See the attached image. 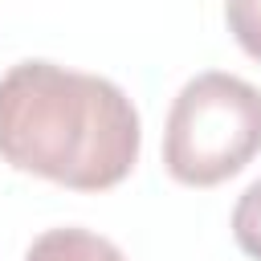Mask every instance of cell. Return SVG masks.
Returning a JSON list of instances; mask_svg holds the SVG:
<instances>
[{
  "mask_svg": "<svg viewBox=\"0 0 261 261\" xmlns=\"http://www.w3.org/2000/svg\"><path fill=\"white\" fill-rule=\"evenodd\" d=\"M139 110L122 86L53 61H20L0 77V155L16 171L102 192L139 163Z\"/></svg>",
  "mask_w": 261,
  "mask_h": 261,
  "instance_id": "cell-1",
  "label": "cell"
},
{
  "mask_svg": "<svg viewBox=\"0 0 261 261\" xmlns=\"http://www.w3.org/2000/svg\"><path fill=\"white\" fill-rule=\"evenodd\" d=\"M261 151V90L245 77L196 73L171 102L163 130V167L188 188H212L237 175Z\"/></svg>",
  "mask_w": 261,
  "mask_h": 261,
  "instance_id": "cell-2",
  "label": "cell"
},
{
  "mask_svg": "<svg viewBox=\"0 0 261 261\" xmlns=\"http://www.w3.org/2000/svg\"><path fill=\"white\" fill-rule=\"evenodd\" d=\"M24 261H126L114 241L90 232V228H49L41 232Z\"/></svg>",
  "mask_w": 261,
  "mask_h": 261,
  "instance_id": "cell-3",
  "label": "cell"
},
{
  "mask_svg": "<svg viewBox=\"0 0 261 261\" xmlns=\"http://www.w3.org/2000/svg\"><path fill=\"white\" fill-rule=\"evenodd\" d=\"M232 237L249 257L261 261V179L241 192V200L232 208Z\"/></svg>",
  "mask_w": 261,
  "mask_h": 261,
  "instance_id": "cell-4",
  "label": "cell"
},
{
  "mask_svg": "<svg viewBox=\"0 0 261 261\" xmlns=\"http://www.w3.org/2000/svg\"><path fill=\"white\" fill-rule=\"evenodd\" d=\"M224 20L237 45L261 61V0H224Z\"/></svg>",
  "mask_w": 261,
  "mask_h": 261,
  "instance_id": "cell-5",
  "label": "cell"
}]
</instances>
